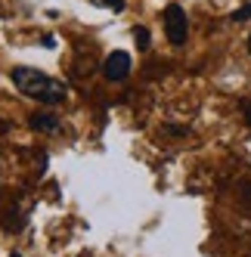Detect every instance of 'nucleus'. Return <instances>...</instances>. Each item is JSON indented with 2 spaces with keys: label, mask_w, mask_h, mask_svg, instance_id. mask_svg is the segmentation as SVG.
<instances>
[{
  "label": "nucleus",
  "mask_w": 251,
  "mask_h": 257,
  "mask_svg": "<svg viewBox=\"0 0 251 257\" xmlns=\"http://www.w3.org/2000/svg\"><path fill=\"white\" fill-rule=\"evenodd\" d=\"M10 81H13V87L19 90L22 96L38 99V102H44V105H59V102H65V96H68V90H65L62 81L44 75V71H38V68H28V65L13 68V71H10Z\"/></svg>",
  "instance_id": "obj_1"
},
{
  "label": "nucleus",
  "mask_w": 251,
  "mask_h": 257,
  "mask_svg": "<svg viewBox=\"0 0 251 257\" xmlns=\"http://www.w3.org/2000/svg\"><path fill=\"white\" fill-rule=\"evenodd\" d=\"M248 53H251V34H248Z\"/></svg>",
  "instance_id": "obj_8"
},
{
  "label": "nucleus",
  "mask_w": 251,
  "mask_h": 257,
  "mask_svg": "<svg viewBox=\"0 0 251 257\" xmlns=\"http://www.w3.org/2000/svg\"><path fill=\"white\" fill-rule=\"evenodd\" d=\"M245 19H251V4H245V7H239L232 13V22H245Z\"/></svg>",
  "instance_id": "obj_6"
},
{
  "label": "nucleus",
  "mask_w": 251,
  "mask_h": 257,
  "mask_svg": "<svg viewBox=\"0 0 251 257\" xmlns=\"http://www.w3.org/2000/svg\"><path fill=\"white\" fill-rule=\"evenodd\" d=\"M102 75L109 78V81H124V78L131 75V56L124 50L109 53V56L102 59Z\"/></svg>",
  "instance_id": "obj_3"
},
{
  "label": "nucleus",
  "mask_w": 251,
  "mask_h": 257,
  "mask_svg": "<svg viewBox=\"0 0 251 257\" xmlns=\"http://www.w3.org/2000/svg\"><path fill=\"white\" fill-rule=\"evenodd\" d=\"M134 41H137V50H149V28H143V25H137L134 28Z\"/></svg>",
  "instance_id": "obj_5"
},
{
  "label": "nucleus",
  "mask_w": 251,
  "mask_h": 257,
  "mask_svg": "<svg viewBox=\"0 0 251 257\" xmlns=\"http://www.w3.org/2000/svg\"><path fill=\"white\" fill-rule=\"evenodd\" d=\"M28 124H31V131H56V127H59V118L53 115V112H34V115L28 118Z\"/></svg>",
  "instance_id": "obj_4"
},
{
  "label": "nucleus",
  "mask_w": 251,
  "mask_h": 257,
  "mask_svg": "<svg viewBox=\"0 0 251 257\" xmlns=\"http://www.w3.org/2000/svg\"><path fill=\"white\" fill-rule=\"evenodd\" d=\"M245 124H248V127H251V99H248V102H245Z\"/></svg>",
  "instance_id": "obj_7"
},
{
  "label": "nucleus",
  "mask_w": 251,
  "mask_h": 257,
  "mask_svg": "<svg viewBox=\"0 0 251 257\" xmlns=\"http://www.w3.org/2000/svg\"><path fill=\"white\" fill-rule=\"evenodd\" d=\"M161 22H165V34L174 47H183L189 38V19H186V10L180 4H171L161 13Z\"/></svg>",
  "instance_id": "obj_2"
},
{
  "label": "nucleus",
  "mask_w": 251,
  "mask_h": 257,
  "mask_svg": "<svg viewBox=\"0 0 251 257\" xmlns=\"http://www.w3.org/2000/svg\"><path fill=\"white\" fill-rule=\"evenodd\" d=\"M10 257H22V254H10Z\"/></svg>",
  "instance_id": "obj_9"
}]
</instances>
